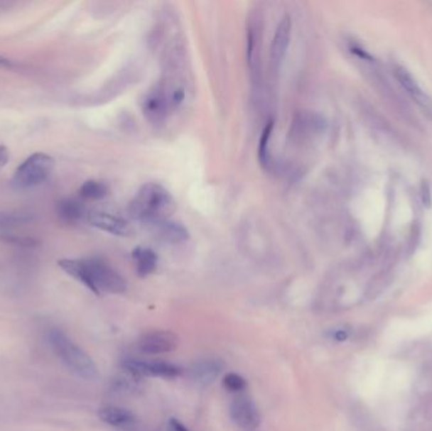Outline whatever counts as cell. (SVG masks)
Returning <instances> with one entry per match:
<instances>
[{"label":"cell","mask_w":432,"mask_h":431,"mask_svg":"<svg viewBox=\"0 0 432 431\" xmlns=\"http://www.w3.org/2000/svg\"><path fill=\"white\" fill-rule=\"evenodd\" d=\"M57 265L95 295L123 293L126 290L124 278L102 259H61Z\"/></svg>","instance_id":"1"},{"label":"cell","mask_w":432,"mask_h":431,"mask_svg":"<svg viewBox=\"0 0 432 431\" xmlns=\"http://www.w3.org/2000/svg\"><path fill=\"white\" fill-rule=\"evenodd\" d=\"M176 204L168 191L162 185L156 182L143 185L136 192L129 207L133 218L154 224L161 220L168 219L175 212Z\"/></svg>","instance_id":"2"},{"label":"cell","mask_w":432,"mask_h":431,"mask_svg":"<svg viewBox=\"0 0 432 431\" xmlns=\"http://www.w3.org/2000/svg\"><path fill=\"white\" fill-rule=\"evenodd\" d=\"M48 338L52 349L56 353L57 356L74 373L85 380H97L99 377L97 364L91 359V356L82 351L79 345L75 344L61 329H52Z\"/></svg>","instance_id":"3"},{"label":"cell","mask_w":432,"mask_h":431,"mask_svg":"<svg viewBox=\"0 0 432 431\" xmlns=\"http://www.w3.org/2000/svg\"><path fill=\"white\" fill-rule=\"evenodd\" d=\"M55 165L56 161L52 156L43 152H36L29 156L27 160H24L21 166L17 167L13 176V185L22 190L37 187L51 176Z\"/></svg>","instance_id":"4"},{"label":"cell","mask_w":432,"mask_h":431,"mask_svg":"<svg viewBox=\"0 0 432 431\" xmlns=\"http://www.w3.org/2000/svg\"><path fill=\"white\" fill-rule=\"evenodd\" d=\"M123 369L134 378L159 377V378H176L182 373V369L175 364L166 362H151L142 359H125L122 363Z\"/></svg>","instance_id":"5"},{"label":"cell","mask_w":432,"mask_h":431,"mask_svg":"<svg viewBox=\"0 0 432 431\" xmlns=\"http://www.w3.org/2000/svg\"><path fill=\"white\" fill-rule=\"evenodd\" d=\"M136 347L143 354H165L176 349L177 335L168 330H154L142 335Z\"/></svg>","instance_id":"6"},{"label":"cell","mask_w":432,"mask_h":431,"mask_svg":"<svg viewBox=\"0 0 432 431\" xmlns=\"http://www.w3.org/2000/svg\"><path fill=\"white\" fill-rule=\"evenodd\" d=\"M230 416L234 424H237L243 430H254L261 424V414L248 397L234 398L230 405Z\"/></svg>","instance_id":"7"},{"label":"cell","mask_w":432,"mask_h":431,"mask_svg":"<svg viewBox=\"0 0 432 431\" xmlns=\"http://www.w3.org/2000/svg\"><path fill=\"white\" fill-rule=\"evenodd\" d=\"M86 222L97 229L107 231L114 236H126L131 233V225L125 219L104 213V212H89L86 215Z\"/></svg>","instance_id":"8"},{"label":"cell","mask_w":432,"mask_h":431,"mask_svg":"<svg viewBox=\"0 0 432 431\" xmlns=\"http://www.w3.org/2000/svg\"><path fill=\"white\" fill-rule=\"evenodd\" d=\"M394 76L399 82V85L404 87L406 92L409 94V98L412 99L417 105H420L421 108L425 110L426 113H431L432 114L431 98L421 89L420 85L416 82L415 79L412 77L409 71L398 66L394 69Z\"/></svg>","instance_id":"9"},{"label":"cell","mask_w":432,"mask_h":431,"mask_svg":"<svg viewBox=\"0 0 432 431\" xmlns=\"http://www.w3.org/2000/svg\"><path fill=\"white\" fill-rule=\"evenodd\" d=\"M291 28H292V22H291L290 16H284L279 27L276 29V33L273 37L272 46H271V61H272L274 67H279V65L282 64L286 52L288 48L291 40Z\"/></svg>","instance_id":"10"},{"label":"cell","mask_w":432,"mask_h":431,"mask_svg":"<svg viewBox=\"0 0 432 431\" xmlns=\"http://www.w3.org/2000/svg\"><path fill=\"white\" fill-rule=\"evenodd\" d=\"M168 104L170 102L167 100L165 90L162 87H156V90L149 92L144 99L143 111L152 123H162L166 118Z\"/></svg>","instance_id":"11"},{"label":"cell","mask_w":432,"mask_h":431,"mask_svg":"<svg viewBox=\"0 0 432 431\" xmlns=\"http://www.w3.org/2000/svg\"><path fill=\"white\" fill-rule=\"evenodd\" d=\"M224 364L217 359H206L196 363L191 368V378L199 385L207 386L216 380V377L220 374Z\"/></svg>","instance_id":"12"},{"label":"cell","mask_w":432,"mask_h":431,"mask_svg":"<svg viewBox=\"0 0 432 431\" xmlns=\"http://www.w3.org/2000/svg\"><path fill=\"white\" fill-rule=\"evenodd\" d=\"M133 259L136 262V270L138 276L147 277L157 267V254L151 248L136 247L133 251Z\"/></svg>","instance_id":"13"},{"label":"cell","mask_w":432,"mask_h":431,"mask_svg":"<svg viewBox=\"0 0 432 431\" xmlns=\"http://www.w3.org/2000/svg\"><path fill=\"white\" fill-rule=\"evenodd\" d=\"M56 210L60 218L70 223L84 220L89 213L86 212L84 204L75 199H63L61 202H57Z\"/></svg>","instance_id":"14"},{"label":"cell","mask_w":432,"mask_h":431,"mask_svg":"<svg viewBox=\"0 0 432 431\" xmlns=\"http://www.w3.org/2000/svg\"><path fill=\"white\" fill-rule=\"evenodd\" d=\"M97 416L102 421L112 426L129 425L134 421V415L129 410L117 406H104L99 408Z\"/></svg>","instance_id":"15"},{"label":"cell","mask_w":432,"mask_h":431,"mask_svg":"<svg viewBox=\"0 0 432 431\" xmlns=\"http://www.w3.org/2000/svg\"><path fill=\"white\" fill-rule=\"evenodd\" d=\"M153 225L156 227V230H157L159 236H162L163 239L172 241V243L186 241L188 238V229L183 225L170 222L168 219L157 222Z\"/></svg>","instance_id":"16"},{"label":"cell","mask_w":432,"mask_h":431,"mask_svg":"<svg viewBox=\"0 0 432 431\" xmlns=\"http://www.w3.org/2000/svg\"><path fill=\"white\" fill-rule=\"evenodd\" d=\"M261 32L258 23L250 24L248 31V40H247V58L252 72H256V66L258 64V53H259V43H261Z\"/></svg>","instance_id":"17"},{"label":"cell","mask_w":432,"mask_h":431,"mask_svg":"<svg viewBox=\"0 0 432 431\" xmlns=\"http://www.w3.org/2000/svg\"><path fill=\"white\" fill-rule=\"evenodd\" d=\"M108 192V186L97 180H87L80 187V195L89 200H102Z\"/></svg>","instance_id":"18"},{"label":"cell","mask_w":432,"mask_h":431,"mask_svg":"<svg viewBox=\"0 0 432 431\" xmlns=\"http://www.w3.org/2000/svg\"><path fill=\"white\" fill-rule=\"evenodd\" d=\"M32 220L27 212H0V230H8Z\"/></svg>","instance_id":"19"},{"label":"cell","mask_w":432,"mask_h":431,"mask_svg":"<svg viewBox=\"0 0 432 431\" xmlns=\"http://www.w3.org/2000/svg\"><path fill=\"white\" fill-rule=\"evenodd\" d=\"M273 127H274V121H269L261 133L259 150H258V160L263 167H268L269 165V141L272 136Z\"/></svg>","instance_id":"20"},{"label":"cell","mask_w":432,"mask_h":431,"mask_svg":"<svg viewBox=\"0 0 432 431\" xmlns=\"http://www.w3.org/2000/svg\"><path fill=\"white\" fill-rule=\"evenodd\" d=\"M225 388L232 392H239L244 390L247 387V382L242 376L237 373H227L225 378L222 381Z\"/></svg>","instance_id":"21"},{"label":"cell","mask_w":432,"mask_h":431,"mask_svg":"<svg viewBox=\"0 0 432 431\" xmlns=\"http://www.w3.org/2000/svg\"><path fill=\"white\" fill-rule=\"evenodd\" d=\"M167 430L168 431H188L185 426L182 425L180 421H177L176 419H171L168 425H167Z\"/></svg>","instance_id":"22"},{"label":"cell","mask_w":432,"mask_h":431,"mask_svg":"<svg viewBox=\"0 0 432 431\" xmlns=\"http://www.w3.org/2000/svg\"><path fill=\"white\" fill-rule=\"evenodd\" d=\"M9 161V151L4 146H0V168L6 166Z\"/></svg>","instance_id":"23"},{"label":"cell","mask_w":432,"mask_h":431,"mask_svg":"<svg viewBox=\"0 0 432 431\" xmlns=\"http://www.w3.org/2000/svg\"><path fill=\"white\" fill-rule=\"evenodd\" d=\"M11 65L13 64H11V60H8V58L0 55V66L1 67H11Z\"/></svg>","instance_id":"24"},{"label":"cell","mask_w":432,"mask_h":431,"mask_svg":"<svg viewBox=\"0 0 432 431\" xmlns=\"http://www.w3.org/2000/svg\"><path fill=\"white\" fill-rule=\"evenodd\" d=\"M345 338H347V334L342 333V332L336 334V339L344 340Z\"/></svg>","instance_id":"25"}]
</instances>
